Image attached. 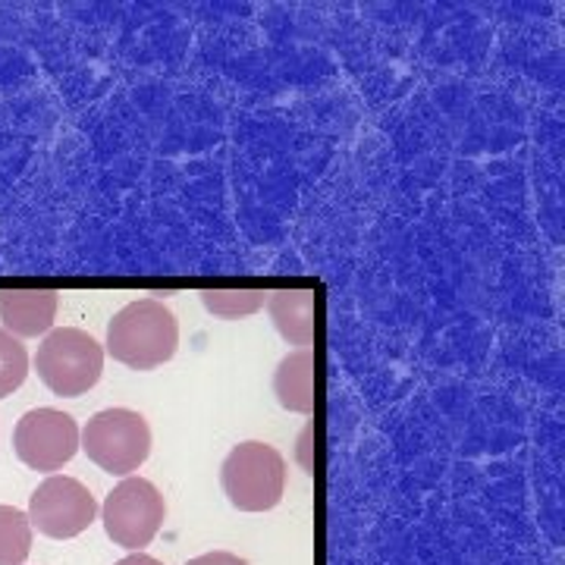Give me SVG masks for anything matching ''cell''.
<instances>
[{"label":"cell","mask_w":565,"mask_h":565,"mask_svg":"<svg viewBox=\"0 0 565 565\" xmlns=\"http://www.w3.org/2000/svg\"><path fill=\"white\" fill-rule=\"evenodd\" d=\"M180 323L158 299H136L122 305L107 323L104 352L132 371H154L177 355Z\"/></svg>","instance_id":"6da1fadb"},{"label":"cell","mask_w":565,"mask_h":565,"mask_svg":"<svg viewBox=\"0 0 565 565\" xmlns=\"http://www.w3.org/2000/svg\"><path fill=\"white\" fill-rule=\"evenodd\" d=\"M35 371L54 396L76 399L102 381L104 345L79 327L51 330L35 352Z\"/></svg>","instance_id":"7a4b0ae2"},{"label":"cell","mask_w":565,"mask_h":565,"mask_svg":"<svg viewBox=\"0 0 565 565\" xmlns=\"http://www.w3.org/2000/svg\"><path fill=\"white\" fill-rule=\"evenodd\" d=\"M221 484L226 500L239 512H267L282 500L286 462L270 444L245 440L223 459Z\"/></svg>","instance_id":"3957f363"},{"label":"cell","mask_w":565,"mask_h":565,"mask_svg":"<svg viewBox=\"0 0 565 565\" xmlns=\"http://www.w3.org/2000/svg\"><path fill=\"white\" fill-rule=\"evenodd\" d=\"M79 449L107 475L129 478L151 452V427L132 408H104L79 430Z\"/></svg>","instance_id":"277c9868"},{"label":"cell","mask_w":565,"mask_h":565,"mask_svg":"<svg viewBox=\"0 0 565 565\" xmlns=\"http://www.w3.org/2000/svg\"><path fill=\"white\" fill-rule=\"evenodd\" d=\"M104 531L117 546H126L129 553H141V546H148L163 519H167V503H163L161 490L145 481V478H126L107 493L102 509Z\"/></svg>","instance_id":"5b68a950"},{"label":"cell","mask_w":565,"mask_h":565,"mask_svg":"<svg viewBox=\"0 0 565 565\" xmlns=\"http://www.w3.org/2000/svg\"><path fill=\"white\" fill-rule=\"evenodd\" d=\"M25 515H29V525L39 527L44 537L70 541L92 527L98 515V503L82 481L66 478V475H51L29 497Z\"/></svg>","instance_id":"8992f818"},{"label":"cell","mask_w":565,"mask_h":565,"mask_svg":"<svg viewBox=\"0 0 565 565\" xmlns=\"http://www.w3.org/2000/svg\"><path fill=\"white\" fill-rule=\"evenodd\" d=\"M13 449L32 471H61L79 452V424L61 408H32L13 427Z\"/></svg>","instance_id":"52a82bcc"},{"label":"cell","mask_w":565,"mask_h":565,"mask_svg":"<svg viewBox=\"0 0 565 565\" xmlns=\"http://www.w3.org/2000/svg\"><path fill=\"white\" fill-rule=\"evenodd\" d=\"M61 296L54 289H0V321L17 340L51 333Z\"/></svg>","instance_id":"ba28073f"},{"label":"cell","mask_w":565,"mask_h":565,"mask_svg":"<svg viewBox=\"0 0 565 565\" xmlns=\"http://www.w3.org/2000/svg\"><path fill=\"white\" fill-rule=\"evenodd\" d=\"M274 396L286 412L315 415L318 408V355L315 349H296L282 355L274 371Z\"/></svg>","instance_id":"9c48e42d"},{"label":"cell","mask_w":565,"mask_h":565,"mask_svg":"<svg viewBox=\"0 0 565 565\" xmlns=\"http://www.w3.org/2000/svg\"><path fill=\"white\" fill-rule=\"evenodd\" d=\"M267 315L282 340L311 349L318 337V299L311 289H274L267 292Z\"/></svg>","instance_id":"30bf717a"},{"label":"cell","mask_w":565,"mask_h":565,"mask_svg":"<svg viewBox=\"0 0 565 565\" xmlns=\"http://www.w3.org/2000/svg\"><path fill=\"white\" fill-rule=\"evenodd\" d=\"M202 305L223 321H239V318H252L258 315L267 302L264 289H204L199 292Z\"/></svg>","instance_id":"8fae6325"},{"label":"cell","mask_w":565,"mask_h":565,"mask_svg":"<svg viewBox=\"0 0 565 565\" xmlns=\"http://www.w3.org/2000/svg\"><path fill=\"white\" fill-rule=\"evenodd\" d=\"M32 553V525L17 505H0V565H22Z\"/></svg>","instance_id":"7c38bea8"},{"label":"cell","mask_w":565,"mask_h":565,"mask_svg":"<svg viewBox=\"0 0 565 565\" xmlns=\"http://www.w3.org/2000/svg\"><path fill=\"white\" fill-rule=\"evenodd\" d=\"M29 377V352L25 345L0 327V399L17 393Z\"/></svg>","instance_id":"4fadbf2b"},{"label":"cell","mask_w":565,"mask_h":565,"mask_svg":"<svg viewBox=\"0 0 565 565\" xmlns=\"http://www.w3.org/2000/svg\"><path fill=\"white\" fill-rule=\"evenodd\" d=\"M185 565H248L243 556L230 553V550H214V553H202L195 559H189Z\"/></svg>","instance_id":"5bb4252c"},{"label":"cell","mask_w":565,"mask_h":565,"mask_svg":"<svg viewBox=\"0 0 565 565\" xmlns=\"http://www.w3.org/2000/svg\"><path fill=\"white\" fill-rule=\"evenodd\" d=\"M311 437H315V424H308L302 434V440H299V462L308 475H315V462L308 459V452H311Z\"/></svg>","instance_id":"9a60e30c"},{"label":"cell","mask_w":565,"mask_h":565,"mask_svg":"<svg viewBox=\"0 0 565 565\" xmlns=\"http://www.w3.org/2000/svg\"><path fill=\"white\" fill-rule=\"evenodd\" d=\"M114 565H163L161 559H154V556H148V553H129V556H122L120 563Z\"/></svg>","instance_id":"2e32d148"}]
</instances>
